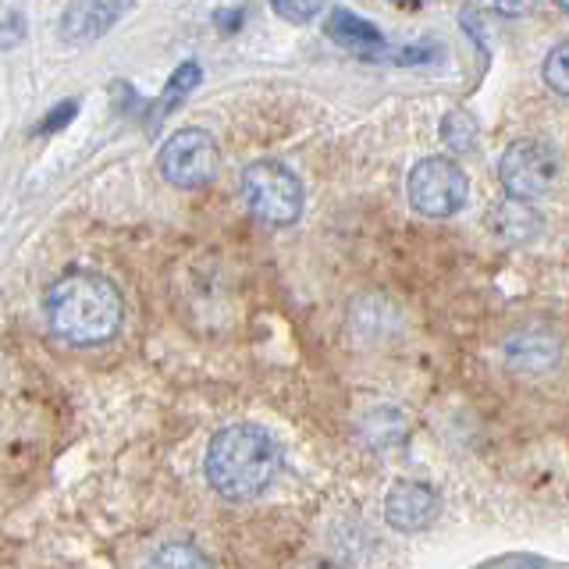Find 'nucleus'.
Listing matches in <instances>:
<instances>
[{
	"instance_id": "f257e3e1",
	"label": "nucleus",
	"mask_w": 569,
	"mask_h": 569,
	"mask_svg": "<svg viewBox=\"0 0 569 569\" xmlns=\"http://www.w3.org/2000/svg\"><path fill=\"white\" fill-rule=\"evenodd\" d=\"M50 331L68 346H103L121 331L124 302L114 281L100 274L76 271L50 284L43 299Z\"/></svg>"
},
{
	"instance_id": "f03ea898",
	"label": "nucleus",
	"mask_w": 569,
	"mask_h": 569,
	"mask_svg": "<svg viewBox=\"0 0 569 569\" xmlns=\"http://www.w3.org/2000/svg\"><path fill=\"white\" fill-rule=\"evenodd\" d=\"M281 449L260 423H231L213 435L207 449V480L228 502L257 498L274 480Z\"/></svg>"
},
{
	"instance_id": "7ed1b4c3",
	"label": "nucleus",
	"mask_w": 569,
	"mask_h": 569,
	"mask_svg": "<svg viewBox=\"0 0 569 569\" xmlns=\"http://www.w3.org/2000/svg\"><path fill=\"white\" fill-rule=\"evenodd\" d=\"M242 196L246 207L253 210V218L274 228H289L299 221L302 203V182L292 168H284L281 160H253L242 171Z\"/></svg>"
},
{
	"instance_id": "20e7f679",
	"label": "nucleus",
	"mask_w": 569,
	"mask_h": 569,
	"mask_svg": "<svg viewBox=\"0 0 569 569\" xmlns=\"http://www.w3.org/2000/svg\"><path fill=\"white\" fill-rule=\"evenodd\" d=\"M470 178L452 157H423L409 171L406 196L420 218H456L467 203Z\"/></svg>"
},
{
	"instance_id": "39448f33",
	"label": "nucleus",
	"mask_w": 569,
	"mask_h": 569,
	"mask_svg": "<svg viewBox=\"0 0 569 569\" xmlns=\"http://www.w3.org/2000/svg\"><path fill=\"white\" fill-rule=\"evenodd\" d=\"M160 174L174 189H203L221 171V150L210 132L203 129H178L164 147H160Z\"/></svg>"
},
{
	"instance_id": "423d86ee",
	"label": "nucleus",
	"mask_w": 569,
	"mask_h": 569,
	"mask_svg": "<svg viewBox=\"0 0 569 569\" xmlns=\"http://www.w3.org/2000/svg\"><path fill=\"white\" fill-rule=\"evenodd\" d=\"M556 174L559 157L551 153V147L533 139L512 142L498 160V182H502L506 196H516V200H538L556 186Z\"/></svg>"
},
{
	"instance_id": "0eeeda50",
	"label": "nucleus",
	"mask_w": 569,
	"mask_h": 569,
	"mask_svg": "<svg viewBox=\"0 0 569 569\" xmlns=\"http://www.w3.org/2000/svg\"><path fill=\"white\" fill-rule=\"evenodd\" d=\"M385 516L388 523L402 533H417L435 523L438 516V495L420 485V480H399L385 498Z\"/></svg>"
},
{
	"instance_id": "6e6552de",
	"label": "nucleus",
	"mask_w": 569,
	"mask_h": 569,
	"mask_svg": "<svg viewBox=\"0 0 569 569\" xmlns=\"http://www.w3.org/2000/svg\"><path fill=\"white\" fill-rule=\"evenodd\" d=\"M121 14V0H71L61 14V43L86 47L100 40Z\"/></svg>"
},
{
	"instance_id": "1a4fd4ad",
	"label": "nucleus",
	"mask_w": 569,
	"mask_h": 569,
	"mask_svg": "<svg viewBox=\"0 0 569 569\" xmlns=\"http://www.w3.org/2000/svg\"><path fill=\"white\" fill-rule=\"evenodd\" d=\"M325 32H328L331 43L356 53V58H381V53L388 50L385 32L373 22H367V18H360L356 11H346V8H335L328 14Z\"/></svg>"
},
{
	"instance_id": "9d476101",
	"label": "nucleus",
	"mask_w": 569,
	"mask_h": 569,
	"mask_svg": "<svg viewBox=\"0 0 569 569\" xmlns=\"http://www.w3.org/2000/svg\"><path fill=\"white\" fill-rule=\"evenodd\" d=\"M506 360L512 370L523 373H541L559 363V338L545 331H516L506 342Z\"/></svg>"
},
{
	"instance_id": "9b49d317",
	"label": "nucleus",
	"mask_w": 569,
	"mask_h": 569,
	"mask_svg": "<svg viewBox=\"0 0 569 569\" xmlns=\"http://www.w3.org/2000/svg\"><path fill=\"white\" fill-rule=\"evenodd\" d=\"M491 228L495 236L509 242V246H523L541 231V218L530 210V200H516V196H506L502 203L491 210Z\"/></svg>"
},
{
	"instance_id": "f8f14e48",
	"label": "nucleus",
	"mask_w": 569,
	"mask_h": 569,
	"mask_svg": "<svg viewBox=\"0 0 569 569\" xmlns=\"http://www.w3.org/2000/svg\"><path fill=\"white\" fill-rule=\"evenodd\" d=\"M477 139H480V124L470 111H462V107H456V111H449L441 118V142L449 153H470L477 150Z\"/></svg>"
},
{
	"instance_id": "ddd939ff",
	"label": "nucleus",
	"mask_w": 569,
	"mask_h": 569,
	"mask_svg": "<svg viewBox=\"0 0 569 569\" xmlns=\"http://www.w3.org/2000/svg\"><path fill=\"white\" fill-rule=\"evenodd\" d=\"M147 569H213V566L200 548L174 541V545H160Z\"/></svg>"
},
{
	"instance_id": "4468645a",
	"label": "nucleus",
	"mask_w": 569,
	"mask_h": 569,
	"mask_svg": "<svg viewBox=\"0 0 569 569\" xmlns=\"http://www.w3.org/2000/svg\"><path fill=\"white\" fill-rule=\"evenodd\" d=\"M200 79H203V68L196 64V61H186V64H178L174 68V76H171V82L164 86V93H160V114H168V111H174V103L182 100V97H189L196 86H200Z\"/></svg>"
},
{
	"instance_id": "2eb2a0df",
	"label": "nucleus",
	"mask_w": 569,
	"mask_h": 569,
	"mask_svg": "<svg viewBox=\"0 0 569 569\" xmlns=\"http://www.w3.org/2000/svg\"><path fill=\"white\" fill-rule=\"evenodd\" d=\"M545 86L551 89V93H559L569 100V43H559L556 50L545 58Z\"/></svg>"
},
{
	"instance_id": "dca6fc26",
	"label": "nucleus",
	"mask_w": 569,
	"mask_h": 569,
	"mask_svg": "<svg viewBox=\"0 0 569 569\" xmlns=\"http://www.w3.org/2000/svg\"><path fill=\"white\" fill-rule=\"evenodd\" d=\"M271 8L284 18V22L302 26L320 11V0H271Z\"/></svg>"
},
{
	"instance_id": "f3484780",
	"label": "nucleus",
	"mask_w": 569,
	"mask_h": 569,
	"mask_svg": "<svg viewBox=\"0 0 569 569\" xmlns=\"http://www.w3.org/2000/svg\"><path fill=\"white\" fill-rule=\"evenodd\" d=\"M76 114H79V103H76V100H64V103H58V107H53V111L40 121V129H36V132H40V136L61 132L64 124H68L71 118H76Z\"/></svg>"
},
{
	"instance_id": "a211bd4d",
	"label": "nucleus",
	"mask_w": 569,
	"mask_h": 569,
	"mask_svg": "<svg viewBox=\"0 0 569 569\" xmlns=\"http://www.w3.org/2000/svg\"><path fill=\"white\" fill-rule=\"evenodd\" d=\"M541 0H495V11L502 18H527L538 11Z\"/></svg>"
},
{
	"instance_id": "6ab92c4d",
	"label": "nucleus",
	"mask_w": 569,
	"mask_h": 569,
	"mask_svg": "<svg viewBox=\"0 0 569 569\" xmlns=\"http://www.w3.org/2000/svg\"><path fill=\"white\" fill-rule=\"evenodd\" d=\"M22 36H26V22H22V14H18V11H8V22H4V40H0V43H4V50H14V43L22 40Z\"/></svg>"
},
{
	"instance_id": "aec40b11",
	"label": "nucleus",
	"mask_w": 569,
	"mask_h": 569,
	"mask_svg": "<svg viewBox=\"0 0 569 569\" xmlns=\"http://www.w3.org/2000/svg\"><path fill=\"white\" fill-rule=\"evenodd\" d=\"M391 4H423V0H391Z\"/></svg>"
},
{
	"instance_id": "412c9836",
	"label": "nucleus",
	"mask_w": 569,
	"mask_h": 569,
	"mask_svg": "<svg viewBox=\"0 0 569 569\" xmlns=\"http://www.w3.org/2000/svg\"><path fill=\"white\" fill-rule=\"evenodd\" d=\"M556 4H559L562 11H569V0H556Z\"/></svg>"
},
{
	"instance_id": "4be33fe9",
	"label": "nucleus",
	"mask_w": 569,
	"mask_h": 569,
	"mask_svg": "<svg viewBox=\"0 0 569 569\" xmlns=\"http://www.w3.org/2000/svg\"><path fill=\"white\" fill-rule=\"evenodd\" d=\"M325 569H328V566H325Z\"/></svg>"
}]
</instances>
